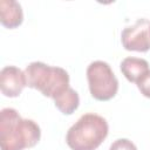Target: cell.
Listing matches in <instances>:
<instances>
[{
    "label": "cell",
    "instance_id": "3",
    "mask_svg": "<svg viewBox=\"0 0 150 150\" xmlns=\"http://www.w3.org/2000/svg\"><path fill=\"white\" fill-rule=\"evenodd\" d=\"M87 80L90 95L97 101H109L117 94L118 81L104 61H94L88 66Z\"/></svg>",
    "mask_w": 150,
    "mask_h": 150
},
{
    "label": "cell",
    "instance_id": "7",
    "mask_svg": "<svg viewBox=\"0 0 150 150\" xmlns=\"http://www.w3.org/2000/svg\"><path fill=\"white\" fill-rule=\"evenodd\" d=\"M0 21L4 27L9 29L19 27L23 21V12L21 5L14 0H1Z\"/></svg>",
    "mask_w": 150,
    "mask_h": 150
},
{
    "label": "cell",
    "instance_id": "13",
    "mask_svg": "<svg viewBox=\"0 0 150 150\" xmlns=\"http://www.w3.org/2000/svg\"><path fill=\"white\" fill-rule=\"evenodd\" d=\"M149 34H150V28H149Z\"/></svg>",
    "mask_w": 150,
    "mask_h": 150
},
{
    "label": "cell",
    "instance_id": "5",
    "mask_svg": "<svg viewBox=\"0 0 150 150\" xmlns=\"http://www.w3.org/2000/svg\"><path fill=\"white\" fill-rule=\"evenodd\" d=\"M27 86L25 71L14 67H4L0 71V89L7 97H18Z\"/></svg>",
    "mask_w": 150,
    "mask_h": 150
},
{
    "label": "cell",
    "instance_id": "2",
    "mask_svg": "<svg viewBox=\"0 0 150 150\" xmlns=\"http://www.w3.org/2000/svg\"><path fill=\"white\" fill-rule=\"evenodd\" d=\"M108 123L97 114H84L73 124L66 135L71 150H95L108 136Z\"/></svg>",
    "mask_w": 150,
    "mask_h": 150
},
{
    "label": "cell",
    "instance_id": "10",
    "mask_svg": "<svg viewBox=\"0 0 150 150\" xmlns=\"http://www.w3.org/2000/svg\"><path fill=\"white\" fill-rule=\"evenodd\" d=\"M54 103H55V107L62 114L70 115L79 108L80 97H79V94L73 88L69 87L67 90H64L62 94H60L57 97L54 98Z\"/></svg>",
    "mask_w": 150,
    "mask_h": 150
},
{
    "label": "cell",
    "instance_id": "11",
    "mask_svg": "<svg viewBox=\"0 0 150 150\" xmlns=\"http://www.w3.org/2000/svg\"><path fill=\"white\" fill-rule=\"evenodd\" d=\"M109 150H137V148L131 141L127 138H118L112 142Z\"/></svg>",
    "mask_w": 150,
    "mask_h": 150
},
{
    "label": "cell",
    "instance_id": "4",
    "mask_svg": "<svg viewBox=\"0 0 150 150\" xmlns=\"http://www.w3.org/2000/svg\"><path fill=\"white\" fill-rule=\"evenodd\" d=\"M150 21L138 19L134 25L125 27L121 33V42L127 50L148 52L150 49Z\"/></svg>",
    "mask_w": 150,
    "mask_h": 150
},
{
    "label": "cell",
    "instance_id": "6",
    "mask_svg": "<svg viewBox=\"0 0 150 150\" xmlns=\"http://www.w3.org/2000/svg\"><path fill=\"white\" fill-rule=\"evenodd\" d=\"M52 70H53V67H50L43 62L36 61V62L29 63L25 70L27 86L29 88L36 89L42 93L50 79Z\"/></svg>",
    "mask_w": 150,
    "mask_h": 150
},
{
    "label": "cell",
    "instance_id": "9",
    "mask_svg": "<svg viewBox=\"0 0 150 150\" xmlns=\"http://www.w3.org/2000/svg\"><path fill=\"white\" fill-rule=\"evenodd\" d=\"M121 71L129 82H137L146 73L150 71L149 63L144 59L139 57H125L121 62Z\"/></svg>",
    "mask_w": 150,
    "mask_h": 150
},
{
    "label": "cell",
    "instance_id": "1",
    "mask_svg": "<svg viewBox=\"0 0 150 150\" xmlns=\"http://www.w3.org/2000/svg\"><path fill=\"white\" fill-rule=\"evenodd\" d=\"M41 137L40 127L28 118H22L13 108H4L0 112L1 150H23L38 144Z\"/></svg>",
    "mask_w": 150,
    "mask_h": 150
},
{
    "label": "cell",
    "instance_id": "12",
    "mask_svg": "<svg viewBox=\"0 0 150 150\" xmlns=\"http://www.w3.org/2000/svg\"><path fill=\"white\" fill-rule=\"evenodd\" d=\"M137 88L139 89L141 94L148 98H150V71L146 73L141 80L136 82Z\"/></svg>",
    "mask_w": 150,
    "mask_h": 150
},
{
    "label": "cell",
    "instance_id": "8",
    "mask_svg": "<svg viewBox=\"0 0 150 150\" xmlns=\"http://www.w3.org/2000/svg\"><path fill=\"white\" fill-rule=\"evenodd\" d=\"M69 88V75L68 73L60 67H53L50 79L46 86V88L42 91V95L55 98L60 94H62L64 90Z\"/></svg>",
    "mask_w": 150,
    "mask_h": 150
}]
</instances>
